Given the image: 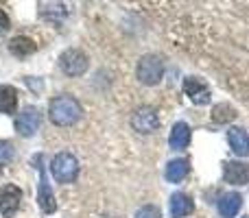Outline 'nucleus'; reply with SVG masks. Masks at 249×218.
Listing matches in <instances>:
<instances>
[{
    "mask_svg": "<svg viewBox=\"0 0 249 218\" xmlns=\"http://www.w3.org/2000/svg\"><path fill=\"white\" fill-rule=\"evenodd\" d=\"M37 203H39V210L44 214H53L57 210V201H55V194L51 190V184H48V177L44 166H39V194H37Z\"/></svg>",
    "mask_w": 249,
    "mask_h": 218,
    "instance_id": "nucleus-9",
    "label": "nucleus"
},
{
    "mask_svg": "<svg viewBox=\"0 0 249 218\" xmlns=\"http://www.w3.org/2000/svg\"><path fill=\"white\" fill-rule=\"evenodd\" d=\"M188 172H190L188 159H171V162L166 164L164 177H166V181H171V184H181V181L188 177Z\"/></svg>",
    "mask_w": 249,
    "mask_h": 218,
    "instance_id": "nucleus-14",
    "label": "nucleus"
},
{
    "mask_svg": "<svg viewBox=\"0 0 249 218\" xmlns=\"http://www.w3.org/2000/svg\"><path fill=\"white\" fill-rule=\"evenodd\" d=\"M234 118H236V109L230 103H219L212 107V120H214V122L228 124V122H232Z\"/></svg>",
    "mask_w": 249,
    "mask_h": 218,
    "instance_id": "nucleus-19",
    "label": "nucleus"
},
{
    "mask_svg": "<svg viewBox=\"0 0 249 218\" xmlns=\"http://www.w3.org/2000/svg\"><path fill=\"white\" fill-rule=\"evenodd\" d=\"M39 124H42V114H39L37 107H33V105H29V107H24L18 114L16 122H13V127H16V131L20 133V135L24 137H33L35 133H37Z\"/></svg>",
    "mask_w": 249,
    "mask_h": 218,
    "instance_id": "nucleus-5",
    "label": "nucleus"
},
{
    "mask_svg": "<svg viewBox=\"0 0 249 218\" xmlns=\"http://www.w3.org/2000/svg\"><path fill=\"white\" fill-rule=\"evenodd\" d=\"M13 155H16V149H13L11 142L0 140V166H4V164L11 162Z\"/></svg>",
    "mask_w": 249,
    "mask_h": 218,
    "instance_id": "nucleus-20",
    "label": "nucleus"
},
{
    "mask_svg": "<svg viewBox=\"0 0 249 218\" xmlns=\"http://www.w3.org/2000/svg\"><path fill=\"white\" fill-rule=\"evenodd\" d=\"M223 179L230 185H245L249 184V164L245 162H225L223 164Z\"/></svg>",
    "mask_w": 249,
    "mask_h": 218,
    "instance_id": "nucleus-10",
    "label": "nucleus"
},
{
    "mask_svg": "<svg viewBox=\"0 0 249 218\" xmlns=\"http://www.w3.org/2000/svg\"><path fill=\"white\" fill-rule=\"evenodd\" d=\"M81 114L83 109L79 105V101L68 94L55 96L51 101V105H48V118H51V122L55 127H72V124H77L81 120Z\"/></svg>",
    "mask_w": 249,
    "mask_h": 218,
    "instance_id": "nucleus-1",
    "label": "nucleus"
},
{
    "mask_svg": "<svg viewBox=\"0 0 249 218\" xmlns=\"http://www.w3.org/2000/svg\"><path fill=\"white\" fill-rule=\"evenodd\" d=\"M190 137H193V131H190L188 122H175L171 129V135H168V146L173 151H184L186 146L190 144Z\"/></svg>",
    "mask_w": 249,
    "mask_h": 218,
    "instance_id": "nucleus-12",
    "label": "nucleus"
},
{
    "mask_svg": "<svg viewBox=\"0 0 249 218\" xmlns=\"http://www.w3.org/2000/svg\"><path fill=\"white\" fill-rule=\"evenodd\" d=\"M228 144L238 157H247L249 155V133L243 127L228 129Z\"/></svg>",
    "mask_w": 249,
    "mask_h": 218,
    "instance_id": "nucleus-11",
    "label": "nucleus"
},
{
    "mask_svg": "<svg viewBox=\"0 0 249 218\" xmlns=\"http://www.w3.org/2000/svg\"><path fill=\"white\" fill-rule=\"evenodd\" d=\"M9 24H11V22H9V16L2 11V9H0V33H2V31H7Z\"/></svg>",
    "mask_w": 249,
    "mask_h": 218,
    "instance_id": "nucleus-22",
    "label": "nucleus"
},
{
    "mask_svg": "<svg viewBox=\"0 0 249 218\" xmlns=\"http://www.w3.org/2000/svg\"><path fill=\"white\" fill-rule=\"evenodd\" d=\"M245 218H249V216H245Z\"/></svg>",
    "mask_w": 249,
    "mask_h": 218,
    "instance_id": "nucleus-23",
    "label": "nucleus"
},
{
    "mask_svg": "<svg viewBox=\"0 0 249 218\" xmlns=\"http://www.w3.org/2000/svg\"><path fill=\"white\" fill-rule=\"evenodd\" d=\"M131 127H133V131L142 133V135H149V133L158 131V127H160L158 111L153 107H146V105L144 107H138L131 116Z\"/></svg>",
    "mask_w": 249,
    "mask_h": 218,
    "instance_id": "nucleus-6",
    "label": "nucleus"
},
{
    "mask_svg": "<svg viewBox=\"0 0 249 218\" xmlns=\"http://www.w3.org/2000/svg\"><path fill=\"white\" fill-rule=\"evenodd\" d=\"M168 210H171L173 218H184V216H188V214H193L195 212V203H193V199H190L188 194L175 192L171 197V201H168Z\"/></svg>",
    "mask_w": 249,
    "mask_h": 218,
    "instance_id": "nucleus-13",
    "label": "nucleus"
},
{
    "mask_svg": "<svg viewBox=\"0 0 249 218\" xmlns=\"http://www.w3.org/2000/svg\"><path fill=\"white\" fill-rule=\"evenodd\" d=\"M66 4L64 2H39V16L46 17V20L59 22L66 17Z\"/></svg>",
    "mask_w": 249,
    "mask_h": 218,
    "instance_id": "nucleus-18",
    "label": "nucleus"
},
{
    "mask_svg": "<svg viewBox=\"0 0 249 218\" xmlns=\"http://www.w3.org/2000/svg\"><path fill=\"white\" fill-rule=\"evenodd\" d=\"M184 92L195 105H206L210 103V87L197 77L184 79Z\"/></svg>",
    "mask_w": 249,
    "mask_h": 218,
    "instance_id": "nucleus-8",
    "label": "nucleus"
},
{
    "mask_svg": "<svg viewBox=\"0 0 249 218\" xmlns=\"http://www.w3.org/2000/svg\"><path fill=\"white\" fill-rule=\"evenodd\" d=\"M59 68L64 70L68 77H81L90 68V59L83 50L79 48H68L59 55Z\"/></svg>",
    "mask_w": 249,
    "mask_h": 218,
    "instance_id": "nucleus-4",
    "label": "nucleus"
},
{
    "mask_svg": "<svg viewBox=\"0 0 249 218\" xmlns=\"http://www.w3.org/2000/svg\"><path fill=\"white\" fill-rule=\"evenodd\" d=\"M22 201V190L13 184H7L0 188V214L4 218H11L18 212Z\"/></svg>",
    "mask_w": 249,
    "mask_h": 218,
    "instance_id": "nucleus-7",
    "label": "nucleus"
},
{
    "mask_svg": "<svg viewBox=\"0 0 249 218\" xmlns=\"http://www.w3.org/2000/svg\"><path fill=\"white\" fill-rule=\"evenodd\" d=\"M9 50H11V55H16V57H29L37 50V44H35L31 37L16 35V37L9 42Z\"/></svg>",
    "mask_w": 249,
    "mask_h": 218,
    "instance_id": "nucleus-16",
    "label": "nucleus"
},
{
    "mask_svg": "<svg viewBox=\"0 0 249 218\" xmlns=\"http://www.w3.org/2000/svg\"><path fill=\"white\" fill-rule=\"evenodd\" d=\"M18 105V92L11 85H0V114H13Z\"/></svg>",
    "mask_w": 249,
    "mask_h": 218,
    "instance_id": "nucleus-17",
    "label": "nucleus"
},
{
    "mask_svg": "<svg viewBox=\"0 0 249 218\" xmlns=\"http://www.w3.org/2000/svg\"><path fill=\"white\" fill-rule=\"evenodd\" d=\"M133 218H162V212H160V207H155V205H144L136 212Z\"/></svg>",
    "mask_w": 249,
    "mask_h": 218,
    "instance_id": "nucleus-21",
    "label": "nucleus"
},
{
    "mask_svg": "<svg viewBox=\"0 0 249 218\" xmlns=\"http://www.w3.org/2000/svg\"><path fill=\"white\" fill-rule=\"evenodd\" d=\"M136 77L144 85H158L164 77V61L158 55H144L138 61Z\"/></svg>",
    "mask_w": 249,
    "mask_h": 218,
    "instance_id": "nucleus-3",
    "label": "nucleus"
},
{
    "mask_svg": "<svg viewBox=\"0 0 249 218\" xmlns=\"http://www.w3.org/2000/svg\"><path fill=\"white\" fill-rule=\"evenodd\" d=\"M51 175L57 184H72L79 177V162L72 153H57L51 159Z\"/></svg>",
    "mask_w": 249,
    "mask_h": 218,
    "instance_id": "nucleus-2",
    "label": "nucleus"
},
{
    "mask_svg": "<svg viewBox=\"0 0 249 218\" xmlns=\"http://www.w3.org/2000/svg\"><path fill=\"white\" fill-rule=\"evenodd\" d=\"M243 205V197L238 192H228L219 199V214L223 218H234Z\"/></svg>",
    "mask_w": 249,
    "mask_h": 218,
    "instance_id": "nucleus-15",
    "label": "nucleus"
}]
</instances>
